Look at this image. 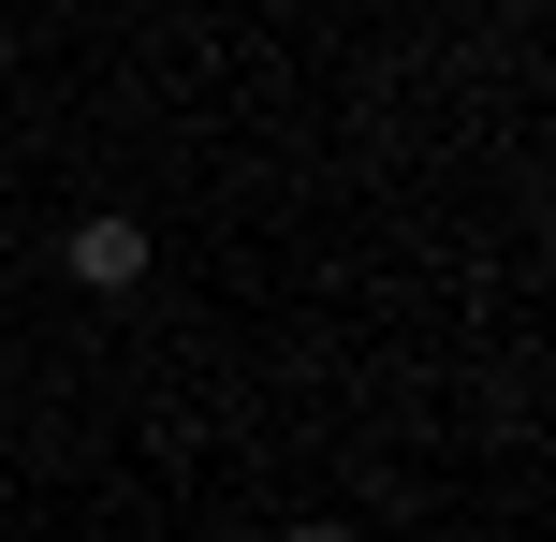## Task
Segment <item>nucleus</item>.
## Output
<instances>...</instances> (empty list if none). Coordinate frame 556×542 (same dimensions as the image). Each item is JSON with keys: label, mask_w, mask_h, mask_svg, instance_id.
I'll return each mask as SVG.
<instances>
[{"label": "nucleus", "mask_w": 556, "mask_h": 542, "mask_svg": "<svg viewBox=\"0 0 556 542\" xmlns=\"http://www.w3.org/2000/svg\"><path fill=\"white\" fill-rule=\"evenodd\" d=\"M59 264H74L88 293H132V279H147V220H117V205H88V220L59 235Z\"/></svg>", "instance_id": "nucleus-1"}, {"label": "nucleus", "mask_w": 556, "mask_h": 542, "mask_svg": "<svg viewBox=\"0 0 556 542\" xmlns=\"http://www.w3.org/2000/svg\"><path fill=\"white\" fill-rule=\"evenodd\" d=\"M278 542H352V528H323V514H307V528H278Z\"/></svg>", "instance_id": "nucleus-2"}, {"label": "nucleus", "mask_w": 556, "mask_h": 542, "mask_svg": "<svg viewBox=\"0 0 556 542\" xmlns=\"http://www.w3.org/2000/svg\"><path fill=\"white\" fill-rule=\"evenodd\" d=\"M0 250H15V205H0Z\"/></svg>", "instance_id": "nucleus-3"}]
</instances>
